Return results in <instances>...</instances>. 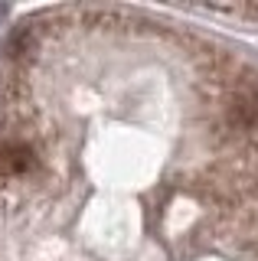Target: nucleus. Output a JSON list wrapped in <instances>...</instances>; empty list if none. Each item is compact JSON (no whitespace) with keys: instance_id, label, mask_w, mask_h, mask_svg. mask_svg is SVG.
<instances>
[{"instance_id":"nucleus-2","label":"nucleus","mask_w":258,"mask_h":261,"mask_svg":"<svg viewBox=\"0 0 258 261\" xmlns=\"http://www.w3.org/2000/svg\"><path fill=\"white\" fill-rule=\"evenodd\" d=\"M39 170V150L23 134L0 137V179H20Z\"/></svg>"},{"instance_id":"nucleus-3","label":"nucleus","mask_w":258,"mask_h":261,"mask_svg":"<svg viewBox=\"0 0 258 261\" xmlns=\"http://www.w3.org/2000/svg\"><path fill=\"white\" fill-rule=\"evenodd\" d=\"M33 36H36V30H33V27H20V30H13V36L7 39V53H10L13 59H20V56H30V53H33Z\"/></svg>"},{"instance_id":"nucleus-1","label":"nucleus","mask_w":258,"mask_h":261,"mask_svg":"<svg viewBox=\"0 0 258 261\" xmlns=\"http://www.w3.org/2000/svg\"><path fill=\"white\" fill-rule=\"evenodd\" d=\"M225 134H258V75L242 72L229 82V98L222 111Z\"/></svg>"},{"instance_id":"nucleus-4","label":"nucleus","mask_w":258,"mask_h":261,"mask_svg":"<svg viewBox=\"0 0 258 261\" xmlns=\"http://www.w3.org/2000/svg\"><path fill=\"white\" fill-rule=\"evenodd\" d=\"M219 10H229V13H252V16H258V4H248V7H219Z\"/></svg>"}]
</instances>
